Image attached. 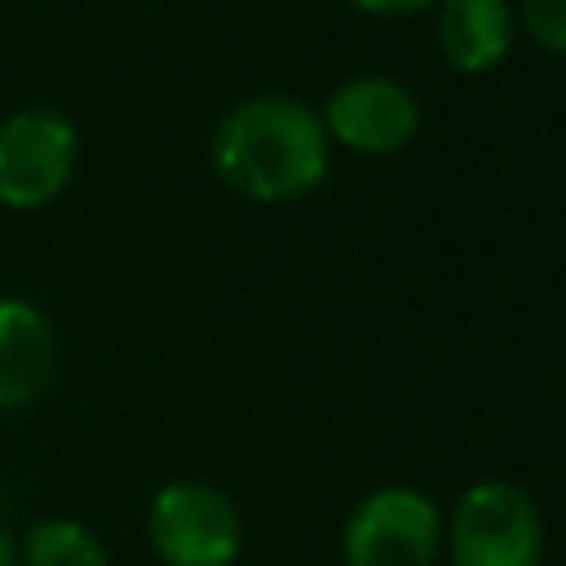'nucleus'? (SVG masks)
I'll return each mask as SVG.
<instances>
[{"mask_svg":"<svg viewBox=\"0 0 566 566\" xmlns=\"http://www.w3.org/2000/svg\"><path fill=\"white\" fill-rule=\"evenodd\" d=\"M146 539L164 566H234L243 517L221 486L172 478L146 504Z\"/></svg>","mask_w":566,"mask_h":566,"instance_id":"4","label":"nucleus"},{"mask_svg":"<svg viewBox=\"0 0 566 566\" xmlns=\"http://www.w3.org/2000/svg\"><path fill=\"white\" fill-rule=\"evenodd\" d=\"M438 553H442V513L416 486L394 482L367 491L340 526L345 566H433Z\"/></svg>","mask_w":566,"mask_h":566,"instance_id":"5","label":"nucleus"},{"mask_svg":"<svg viewBox=\"0 0 566 566\" xmlns=\"http://www.w3.org/2000/svg\"><path fill=\"white\" fill-rule=\"evenodd\" d=\"M18 566H111V557L93 526L66 513H49L22 531Z\"/></svg>","mask_w":566,"mask_h":566,"instance_id":"9","label":"nucleus"},{"mask_svg":"<svg viewBox=\"0 0 566 566\" xmlns=\"http://www.w3.org/2000/svg\"><path fill=\"white\" fill-rule=\"evenodd\" d=\"M80 164V128L57 106H18L0 119V208L40 212L57 203Z\"/></svg>","mask_w":566,"mask_h":566,"instance_id":"3","label":"nucleus"},{"mask_svg":"<svg viewBox=\"0 0 566 566\" xmlns=\"http://www.w3.org/2000/svg\"><path fill=\"white\" fill-rule=\"evenodd\" d=\"M57 376V332L27 296H0V416L35 407Z\"/></svg>","mask_w":566,"mask_h":566,"instance_id":"7","label":"nucleus"},{"mask_svg":"<svg viewBox=\"0 0 566 566\" xmlns=\"http://www.w3.org/2000/svg\"><path fill=\"white\" fill-rule=\"evenodd\" d=\"M349 4L371 13V18H411V13H420V9H429L438 0H349Z\"/></svg>","mask_w":566,"mask_h":566,"instance_id":"11","label":"nucleus"},{"mask_svg":"<svg viewBox=\"0 0 566 566\" xmlns=\"http://www.w3.org/2000/svg\"><path fill=\"white\" fill-rule=\"evenodd\" d=\"M517 22L544 53L566 57V0H522Z\"/></svg>","mask_w":566,"mask_h":566,"instance_id":"10","label":"nucleus"},{"mask_svg":"<svg viewBox=\"0 0 566 566\" xmlns=\"http://www.w3.org/2000/svg\"><path fill=\"white\" fill-rule=\"evenodd\" d=\"M442 548L451 566H539L544 517L526 486L509 478H478L460 491L442 522Z\"/></svg>","mask_w":566,"mask_h":566,"instance_id":"2","label":"nucleus"},{"mask_svg":"<svg viewBox=\"0 0 566 566\" xmlns=\"http://www.w3.org/2000/svg\"><path fill=\"white\" fill-rule=\"evenodd\" d=\"M0 566H18V535L0 522Z\"/></svg>","mask_w":566,"mask_h":566,"instance_id":"12","label":"nucleus"},{"mask_svg":"<svg viewBox=\"0 0 566 566\" xmlns=\"http://www.w3.org/2000/svg\"><path fill=\"white\" fill-rule=\"evenodd\" d=\"M212 172L248 203H296L314 195L332 164V142L314 106L287 93L234 102L208 142Z\"/></svg>","mask_w":566,"mask_h":566,"instance_id":"1","label":"nucleus"},{"mask_svg":"<svg viewBox=\"0 0 566 566\" xmlns=\"http://www.w3.org/2000/svg\"><path fill=\"white\" fill-rule=\"evenodd\" d=\"M327 142L354 155H398L420 133V102L394 75H354L336 84L318 111Z\"/></svg>","mask_w":566,"mask_h":566,"instance_id":"6","label":"nucleus"},{"mask_svg":"<svg viewBox=\"0 0 566 566\" xmlns=\"http://www.w3.org/2000/svg\"><path fill=\"white\" fill-rule=\"evenodd\" d=\"M517 35V13L509 0H438V49L451 71L486 75L495 71Z\"/></svg>","mask_w":566,"mask_h":566,"instance_id":"8","label":"nucleus"}]
</instances>
